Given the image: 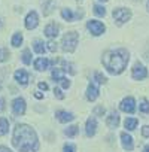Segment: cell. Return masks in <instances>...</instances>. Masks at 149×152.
Listing matches in <instances>:
<instances>
[{
	"label": "cell",
	"instance_id": "obj_29",
	"mask_svg": "<svg viewBox=\"0 0 149 152\" xmlns=\"http://www.w3.org/2000/svg\"><path fill=\"white\" fill-rule=\"evenodd\" d=\"M61 64H63V69H61L63 72H69L70 75H74V70H73V66H72L70 63H66V61H63Z\"/></svg>",
	"mask_w": 149,
	"mask_h": 152
},
{
	"label": "cell",
	"instance_id": "obj_15",
	"mask_svg": "<svg viewBox=\"0 0 149 152\" xmlns=\"http://www.w3.org/2000/svg\"><path fill=\"white\" fill-rule=\"evenodd\" d=\"M106 124H107L109 128H116L119 125V115H118V112H115V110L110 112V115L106 119Z\"/></svg>",
	"mask_w": 149,
	"mask_h": 152
},
{
	"label": "cell",
	"instance_id": "obj_8",
	"mask_svg": "<svg viewBox=\"0 0 149 152\" xmlns=\"http://www.w3.org/2000/svg\"><path fill=\"white\" fill-rule=\"evenodd\" d=\"M119 109H121L122 112L133 113V112L136 110V102H134V99H133V97H127V99H124V100L121 102V104H119Z\"/></svg>",
	"mask_w": 149,
	"mask_h": 152
},
{
	"label": "cell",
	"instance_id": "obj_6",
	"mask_svg": "<svg viewBox=\"0 0 149 152\" xmlns=\"http://www.w3.org/2000/svg\"><path fill=\"white\" fill-rule=\"evenodd\" d=\"M87 27H88V30L91 31V34H94V36H100V34H103L104 30H106L104 24L100 23V21H97V20L88 21V23H87Z\"/></svg>",
	"mask_w": 149,
	"mask_h": 152
},
{
	"label": "cell",
	"instance_id": "obj_42",
	"mask_svg": "<svg viewBox=\"0 0 149 152\" xmlns=\"http://www.w3.org/2000/svg\"><path fill=\"white\" fill-rule=\"evenodd\" d=\"M0 28H2V20H0Z\"/></svg>",
	"mask_w": 149,
	"mask_h": 152
},
{
	"label": "cell",
	"instance_id": "obj_11",
	"mask_svg": "<svg viewBox=\"0 0 149 152\" xmlns=\"http://www.w3.org/2000/svg\"><path fill=\"white\" fill-rule=\"evenodd\" d=\"M121 143H122V148H124L125 151H133V148H134L133 137H131L127 131H122V133H121Z\"/></svg>",
	"mask_w": 149,
	"mask_h": 152
},
{
	"label": "cell",
	"instance_id": "obj_34",
	"mask_svg": "<svg viewBox=\"0 0 149 152\" xmlns=\"http://www.w3.org/2000/svg\"><path fill=\"white\" fill-rule=\"evenodd\" d=\"M54 94H55V97H57V99H60V100H63V99H64V94L61 93V90H60V88H54Z\"/></svg>",
	"mask_w": 149,
	"mask_h": 152
},
{
	"label": "cell",
	"instance_id": "obj_14",
	"mask_svg": "<svg viewBox=\"0 0 149 152\" xmlns=\"http://www.w3.org/2000/svg\"><path fill=\"white\" fill-rule=\"evenodd\" d=\"M55 116H57V119L60 121V122H70V121H73V113H70V112H66V110H57L55 112Z\"/></svg>",
	"mask_w": 149,
	"mask_h": 152
},
{
	"label": "cell",
	"instance_id": "obj_16",
	"mask_svg": "<svg viewBox=\"0 0 149 152\" xmlns=\"http://www.w3.org/2000/svg\"><path fill=\"white\" fill-rule=\"evenodd\" d=\"M99 88H97V85H94V84H90L88 85V88H87V99L90 100V102H94L97 97H99Z\"/></svg>",
	"mask_w": 149,
	"mask_h": 152
},
{
	"label": "cell",
	"instance_id": "obj_36",
	"mask_svg": "<svg viewBox=\"0 0 149 152\" xmlns=\"http://www.w3.org/2000/svg\"><path fill=\"white\" fill-rule=\"evenodd\" d=\"M142 136L143 137H149V125H145L142 128Z\"/></svg>",
	"mask_w": 149,
	"mask_h": 152
},
{
	"label": "cell",
	"instance_id": "obj_31",
	"mask_svg": "<svg viewBox=\"0 0 149 152\" xmlns=\"http://www.w3.org/2000/svg\"><path fill=\"white\" fill-rule=\"evenodd\" d=\"M94 113H96L97 116H103V115H104V107H103V106H96V107H94Z\"/></svg>",
	"mask_w": 149,
	"mask_h": 152
},
{
	"label": "cell",
	"instance_id": "obj_2",
	"mask_svg": "<svg viewBox=\"0 0 149 152\" xmlns=\"http://www.w3.org/2000/svg\"><path fill=\"white\" fill-rule=\"evenodd\" d=\"M103 66L106 67V70L112 75H119L124 72V69L127 67L128 63V51L121 48V49H115V51H107L103 55Z\"/></svg>",
	"mask_w": 149,
	"mask_h": 152
},
{
	"label": "cell",
	"instance_id": "obj_26",
	"mask_svg": "<svg viewBox=\"0 0 149 152\" xmlns=\"http://www.w3.org/2000/svg\"><path fill=\"white\" fill-rule=\"evenodd\" d=\"M21 57H23L24 64H30V63H31V54H30V49H24Z\"/></svg>",
	"mask_w": 149,
	"mask_h": 152
},
{
	"label": "cell",
	"instance_id": "obj_18",
	"mask_svg": "<svg viewBox=\"0 0 149 152\" xmlns=\"http://www.w3.org/2000/svg\"><path fill=\"white\" fill-rule=\"evenodd\" d=\"M9 130V121L6 118H0V137L5 136Z\"/></svg>",
	"mask_w": 149,
	"mask_h": 152
},
{
	"label": "cell",
	"instance_id": "obj_17",
	"mask_svg": "<svg viewBox=\"0 0 149 152\" xmlns=\"http://www.w3.org/2000/svg\"><path fill=\"white\" fill-rule=\"evenodd\" d=\"M58 31H60V28H58V26L55 23H51V24H48L45 27V34L48 37H57L58 36Z\"/></svg>",
	"mask_w": 149,
	"mask_h": 152
},
{
	"label": "cell",
	"instance_id": "obj_44",
	"mask_svg": "<svg viewBox=\"0 0 149 152\" xmlns=\"http://www.w3.org/2000/svg\"><path fill=\"white\" fill-rule=\"evenodd\" d=\"M0 103H2V102H0ZM0 107H2V106H0Z\"/></svg>",
	"mask_w": 149,
	"mask_h": 152
},
{
	"label": "cell",
	"instance_id": "obj_43",
	"mask_svg": "<svg viewBox=\"0 0 149 152\" xmlns=\"http://www.w3.org/2000/svg\"><path fill=\"white\" fill-rule=\"evenodd\" d=\"M102 2H107V0H102Z\"/></svg>",
	"mask_w": 149,
	"mask_h": 152
},
{
	"label": "cell",
	"instance_id": "obj_35",
	"mask_svg": "<svg viewBox=\"0 0 149 152\" xmlns=\"http://www.w3.org/2000/svg\"><path fill=\"white\" fill-rule=\"evenodd\" d=\"M60 84H61V87H63V88H69V87H70V81H69V79H66V78H63V79L60 81Z\"/></svg>",
	"mask_w": 149,
	"mask_h": 152
},
{
	"label": "cell",
	"instance_id": "obj_19",
	"mask_svg": "<svg viewBox=\"0 0 149 152\" xmlns=\"http://www.w3.org/2000/svg\"><path fill=\"white\" fill-rule=\"evenodd\" d=\"M137 124H139V121L136 119V118H127L125 119V122H124V125H125V128L127 130H134L136 127H137Z\"/></svg>",
	"mask_w": 149,
	"mask_h": 152
},
{
	"label": "cell",
	"instance_id": "obj_28",
	"mask_svg": "<svg viewBox=\"0 0 149 152\" xmlns=\"http://www.w3.org/2000/svg\"><path fill=\"white\" fill-rule=\"evenodd\" d=\"M94 79H96L99 84H106V82H107L106 76H103L100 72H96V73H94Z\"/></svg>",
	"mask_w": 149,
	"mask_h": 152
},
{
	"label": "cell",
	"instance_id": "obj_9",
	"mask_svg": "<svg viewBox=\"0 0 149 152\" xmlns=\"http://www.w3.org/2000/svg\"><path fill=\"white\" fill-rule=\"evenodd\" d=\"M37 24H39V17H37V14H36L34 11L28 12L27 17H26V28H27V30H33V28L37 27Z\"/></svg>",
	"mask_w": 149,
	"mask_h": 152
},
{
	"label": "cell",
	"instance_id": "obj_40",
	"mask_svg": "<svg viewBox=\"0 0 149 152\" xmlns=\"http://www.w3.org/2000/svg\"><path fill=\"white\" fill-rule=\"evenodd\" d=\"M143 152H149V145H148V146H145V148H143Z\"/></svg>",
	"mask_w": 149,
	"mask_h": 152
},
{
	"label": "cell",
	"instance_id": "obj_20",
	"mask_svg": "<svg viewBox=\"0 0 149 152\" xmlns=\"http://www.w3.org/2000/svg\"><path fill=\"white\" fill-rule=\"evenodd\" d=\"M33 49H34V52H37V54H43V52H45V43H43L42 40H34Z\"/></svg>",
	"mask_w": 149,
	"mask_h": 152
},
{
	"label": "cell",
	"instance_id": "obj_5",
	"mask_svg": "<svg viewBox=\"0 0 149 152\" xmlns=\"http://www.w3.org/2000/svg\"><path fill=\"white\" fill-rule=\"evenodd\" d=\"M131 76H133V79H136V81H142V79H145L148 76V70H146V67L142 63H136L133 66V69H131Z\"/></svg>",
	"mask_w": 149,
	"mask_h": 152
},
{
	"label": "cell",
	"instance_id": "obj_7",
	"mask_svg": "<svg viewBox=\"0 0 149 152\" xmlns=\"http://www.w3.org/2000/svg\"><path fill=\"white\" fill-rule=\"evenodd\" d=\"M12 112H14V115H17V116H23V115L26 113V102H24V99L17 97V99L12 102Z\"/></svg>",
	"mask_w": 149,
	"mask_h": 152
},
{
	"label": "cell",
	"instance_id": "obj_12",
	"mask_svg": "<svg viewBox=\"0 0 149 152\" xmlns=\"http://www.w3.org/2000/svg\"><path fill=\"white\" fill-rule=\"evenodd\" d=\"M96 130H97V121H96L94 116H91V118H88V121H87L85 133H87L88 137H93V136L96 134Z\"/></svg>",
	"mask_w": 149,
	"mask_h": 152
},
{
	"label": "cell",
	"instance_id": "obj_10",
	"mask_svg": "<svg viewBox=\"0 0 149 152\" xmlns=\"http://www.w3.org/2000/svg\"><path fill=\"white\" fill-rule=\"evenodd\" d=\"M14 78H15V81H17L20 85H23V87H26V85L28 84V73H27L26 70H23V69H20V70H17V72L14 73Z\"/></svg>",
	"mask_w": 149,
	"mask_h": 152
},
{
	"label": "cell",
	"instance_id": "obj_38",
	"mask_svg": "<svg viewBox=\"0 0 149 152\" xmlns=\"http://www.w3.org/2000/svg\"><path fill=\"white\" fill-rule=\"evenodd\" d=\"M34 97H36V99H39V100H40V99H43V94H42V93H40V91H36V93H34Z\"/></svg>",
	"mask_w": 149,
	"mask_h": 152
},
{
	"label": "cell",
	"instance_id": "obj_25",
	"mask_svg": "<svg viewBox=\"0 0 149 152\" xmlns=\"http://www.w3.org/2000/svg\"><path fill=\"white\" fill-rule=\"evenodd\" d=\"M11 52L6 49V48H0V63H3V61H8Z\"/></svg>",
	"mask_w": 149,
	"mask_h": 152
},
{
	"label": "cell",
	"instance_id": "obj_39",
	"mask_svg": "<svg viewBox=\"0 0 149 152\" xmlns=\"http://www.w3.org/2000/svg\"><path fill=\"white\" fill-rule=\"evenodd\" d=\"M0 152H12L11 149H8L6 146H0Z\"/></svg>",
	"mask_w": 149,
	"mask_h": 152
},
{
	"label": "cell",
	"instance_id": "obj_21",
	"mask_svg": "<svg viewBox=\"0 0 149 152\" xmlns=\"http://www.w3.org/2000/svg\"><path fill=\"white\" fill-rule=\"evenodd\" d=\"M61 17H63L66 21H73V20H74V15H73L72 9H61Z\"/></svg>",
	"mask_w": 149,
	"mask_h": 152
},
{
	"label": "cell",
	"instance_id": "obj_23",
	"mask_svg": "<svg viewBox=\"0 0 149 152\" xmlns=\"http://www.w3.org/2000/svg\"><path fill=\"white\" fill-rule=\"evenodd\" d=\"M63 78H64V76H63V70H61V69H55V70L52 72V79H54L55 82H60Z\"/></svg>",
	"mask_w": 149,
	"mask_h": 152
},
{
	"label": "cell",
	"instance_id": "obj_37",
	"mask_svg": "<svg viewBox=\"0 0 149 152\" xmlns=\"http://www.w3.org/2000/svg\"><path fill=\"white\" fill-rule=\"evenodd\" d=\"M39 88L43 90V91H46V90H48V84H46V82H39Z\"/></svg>",
	"mask_w": 149,
	"mask_h": 152
},
{
	"label": "cell",
	"instance_id": "obj_4",
	"mask_svg": "<svg viewBox=\"0 0 149 152\" xmlns=\"http://www.w3.org/2000/svg\"><path fill=\"white\" fill-rule=\"evenodd\" d=\"M112 15H113V20H115L116 26H122L127 21H130L131 11L127 9V8H118V9H113V14Z\"/></svg>",
	"mask_w": 149,
	"mask_h": 152
},
{
	"label": "cell",
	"instance_id": "obj_24",
	"mask_svg": "<svg viewBox=\"0 0 149 152\" xmlns=\"http://www.w3.org/2000/svg\"><path fill=\"white\" fill-rule=\"evenodd\" d=\"M78 130H79V128H78L76 125H70L64 133H66V136H69V137H74V136L78 134Z\"/></svg>",
	"mask_w": 149,
	"mask_h": 152
},
{
	"label": "cell",
	"instance_id": "obj_30",
	"mask_svg": "<svg viewBox=\"0 0 149 152\" xmlns=\"http://www.w3.org/2000/svg\"><path fill=\"white\" fill-rule=\"evenodd\" d=\"M140 110H142L143 113H148V112H149V102H148V100H143V102H142Z\"/></svg>",
	"mask_w": 149,
	"mask_h": 152
},
{
	"label": "cell",
	"instance_id": "obj_32",
	"mask_svg": "<svg viewBox=\"0 0 149 152\" xmlns=\"http://www.w3.org/2000/svg\"><path fill=\"white\" fill-rule=\"evenodd\" d=\"M63 152H76V148H74V145H64Z\"/></svg>",
	"mask_w": 149,
	"mask_h": 152
},
{
	"label": "cell",
	"instance_id": "obj_22",
	"mask_svg": "<svg viewBox=\"0 0 149 152\" xmlns=\"http://www.w3.org/2000/svg\"><path fill=\"white\" fill-rule=\"evenodd\" d=\"M12 46H15V48H18L21 43H23V34L21 33H15L14 36H12Z\"/></svg>",
	"mask_w": 149,
	"mask_h": 152
},
{
	"label": "cell",
	"instance_id": "obj_33",
	"mask_svg": "<svg viewBox=\"0 0 149 152\" xmlns=\"http://www.w3.org/2000/svg\"><path fill=\"white\" fill-rule=\"evenodd\" d=\"M46 45H48V49H49L51 52H55V51H57V43H55L54 40H49Z\"/></svg>",
	"mask_w": 149,
	"mask_h": 152
},
{
	"label": "cell",
	"instance_id": "obj_13",
	"mask_svg": "<svg viewBox=\"0 0 149 152\" xmlns=\"http://www.w3.org/2000/svg\"><path fill=\"white\" fill-rule=\"evenodd\" d=\"M48 67H49V60H48V58H45V57H39V58L34 60V69H36V70L43 72V70H46Z\"/></svg>",
	"mask_w": 149,
	"mask_h": 152
},
{
	"label": "cell",
	"instance_id": "obj_41",
	"mask_svg": "<svg viewBox=\"0 0 149 152\" xmlns=\"http://www.w3.org/2000/svg\"><path fill=\"white\" fill-rule=\"evenodd\" d=\"M146 8H148V12H149V0H148V3H146Z\"/></svg>",
	"mask_w": 149,
	"mask_h": 152
},
{
	"label": "cell",
	"instance_id": "obj_27",
	"mask_svg": "<svg viewBox=\"0 0 149 152\" xmlns=\"http://www.w3.org/2000/svg\"><path fill=\"white\" fill-rule=\"evenodd\" d=\"M94 14L99 17H104L106 15V9L102 5H94Z\"/></svg>",
	"mask_w": 149,
	"mask_h": 152
},
{
	"label": "cell",
	"instance_id": "obj_3",
	"mask_svg": "<svg viewBox=\"0 0 149 152\" xmlns=\"http://www.w3.org/2000/svg\"><path fill=\"white\" fill-rule=\"evenodd\" d=\"M78 40H79V36L76 31H69L63 36V40H61V45H63V49L67 51V52H73L76 49V45H78Z\"/></svg>",
	"mask_w": 149,
	"mask_h": 152
},
{
	"label": "cell",
	"instance_id": "obj_1",
	"mask_svg": "<svg viewBox=\"0 0 149 152\" xmlns=\"http://www.w3.org/2000/svg\"><path fill=\"white\" fill-rule=\"evenodd\" d=\"M12 145L21 152H37L39 151L37 134L27 124H18L15 127Z\"/></svg>",
	"mask_w": 149,
	"mask_h": 152
}]
</instances>
